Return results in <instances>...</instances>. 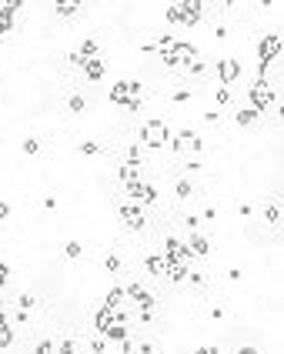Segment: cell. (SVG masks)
<instances>
[{
	"instance_id": "cell-20",
	"label": "cell",
	"mask_w": 284,
	"mask_h": 354,
	"mask_svg": "<svg viewBox=\"0 0 284 354\" xmlns=\"http://www.w3.org/2000/svg\"><path fill=\"white\" fill-rule=\"evenodd\" d=\"M84 254V247H81V241H67L64 244V258H70V261H77Z\"/></svg>"
},
{
	"instance_id": "cell-32",
	"label": "cell",
	"mask_w": 284,
	"mask_h": 354,
	"mask_svg": "<svg viewBox=\"0 0 284 354\" xmlns=\"http://www.w3.org/2000/svg\"><path fill=\"white\" fill-rule=\"evenodd\" d=\"M57 351H60V354H74V351H77V341L64 338V341H60V344H57Z\"/></svg>"
},
{
	"instance_id": "cell-51",
	"label": "cell",
	"mask_w": 284,
	"mask_h": 354,
	"mask_svg": "<svg viewBox=\"0 0 284 354\" xmlns=\"http://www.w3.org/2000/svg\"><path fill=\"white\" fill-rule=\"evenodd\" d=\"M0 317H10V314H7V307H4V301H0Z\"/></svg>"
},
{
	"instance_id": "cell-4",
	"label": "cell",
	"mask_w": 284,
	"mask_h": 354,
	"mask_svg": "<svg viewBox=\"0 0 284 354\" xmlns=\"http://www.w3.org/2000/svg\"><path fill=\"white\" fill-rule=\"evenodd\" d=\"M161 57H164V64H167V67H181V64H191V60H197V50L191 47V44L178 41L170 54H161Z\"/></svg>"
},
{
	"instance_id": "cell-1",
	"label": "cell",
	"mask_w": 284,
	"mask_h": 354,
	"mask_svg": "<svg viewBox=\"0 0 284 354\" xmlns=\"http://www.w3.org/2000/svg\"><path fill=\"white\" fill-rule=\"evenodd\" d=\"M140 144L151 147V151H157V147H167V144H170V127L161 121V117H151V121H144V127H140Z\"/></svg>"
},
{
	"instance_id": "cell-29",
	"label": "cell",
	"mask_w": 284,
	"mask_h": 354,
	"mask_svg": "<svg viewBox=\"0 0 284 354\" xmlns=\"http://www.w3.org/2000/svg\"><path fill=\"white\" fill-rule=\"evenodd\" d=\"M10 344H14V331L7 324V328H0V347H10Z\"/></svg>"
},
{
	"instance_id": "cell-13",
	"label": "cell",
	"mask_w": 284,
	"mask_h": 354,
	"mask_svg": "<svg viewBox=\"0 0 284 354\" xmlns=\"http://www.w3.org/2000/svg\"><path fill=\"white\" fill-rule=\"evenodd\" d=\"M107 307H127V294H124V288H111L107 291Z\"/></svg>"
},
{
	"instance_id": "cell-17",
	"label": "cell",
	"mask_w": 284,
	"mask_h": 354,
	"mask_svg": "<svg viewBox=\"0 0 284 354\" xmlns=\"http://www.w3.org/2000/svg\"><path fill=\"white\" fill-rule=\"evenodd\" d=\"M107 97H111V104H127V84H114Z\"/></svg>"
},
{
	"instance_id": "cell-35",
	"label": "cell",
	"mask_w": 284,
	"mask_h": 354,
	"mask_svg": "<svg viewBox=\"0 0 284 354\" xmlns=\"http://www.w3.org/2000/svg\"><path fill=\"white\" fill-rule=\"evenodd\" d=\"M54 351H57V344H54V341H41L33 354H54Z\"/></svg>"
},
{
	"instance_id": "cell-21",
	"label": "cell",
	"mask_w": 284,
	"mask_h": 354,
	"mask_svg": "<svg viewBox=\"0 0 284 354\" xmlns=\"http://www.w3.org/2000/svg\"><path fill=\"white\" fill-rule=\"evenodd\" d=\"M20 151H24L27 157H33V154H41V140H37V137H27L24 144H20Z\"/></svg>"
},
{
	"instance_id": "cell-49",
	"label": "cell",
	"mask_w": 284,
	"mask_h": 354,
	"mask_svg": "<svg viewBox=\"0 0 284 354\" xmlns=\"http://www.w3.org/2000/svg\"><path fill=\"white\" fill-rule=\"evenodd\" d=\"M194 354H221V351H218V347H197Z\"/></svg>"
},
{
	"instance_id": "cell-31",
	"label": "cell",
	"mask_w": 284,
	"mask_h": 354,
	"mask_svg": "<svg viewBox=\"0 0 284 354\" xmlns=\"http://www.w3.org/2000/svg\"><path fill=\"white\" fill-rule=\"evenodd\" d=\"M174 191H178V197H191V194H194V187H191V181H178V187H174Z\"/></svg>"
},
{
	"instance_id": "cell-30",
	"label": "cell",
	"mask_w": 284,
	"mask_h": 354,
	"mask_svg": "<svg viewBox=\"0 0 284 354\" xmlns=\"http://www.w3.org/2000/svg\"><path fill=\"white\" fill-rule=\"evenodd\" d=\"M167 24H181V4H170L167 7Z\"/></svg>"
},
{
	"instance_id": "cell-44",
	"label": "cell",
	"mask_w": 284,
	"mask_h": 354,
	"mask_svg": "<svg viewBox=\"0 0 284 354\" xmlns=\"http://www.w3.org/2000/svg\"><path fill=\"white\" fill-rule=\"evenodd\" d=\"M204 121H207V124H218L221 114H218V111H207V114H204Z\"/></svg>"
},
{
	"instance_id": "cell-6",
	"label": "cell",
	"mask_w": 284,
	"mask_h": 354,
	"mask_svg": "<svg viewBox=\"0 0 284 354\" xmlns=\"http://www.w3.org/2000/svg\"><path fill=\"white\" fill-rule=\"evenodd\" d=\"M170 147H174L178 154H181V151H194V154H201L204 144H201V137H197L194 130H181V134L174 137V144H170Z\"/></svg>"
},
{
	"instance_id": "cell-38",
	"label": "cell",
	"mask_w": 284,
	"mask_h": 354,
	"mask_svg": "<svg viewBox=\"0 0 284 354\" xmlns=\"http://www.w3.org/2000/svg\"><path fill=\"white\" fill-rule=\"evenodd\" d=\"M67 60H70V64H74V67H84V64H87V60H84V57H81V54H77V50H74V54H70V57H67Z\"/></svg>"
},
{
	"instance_id": "cell-34",
	"label": "cell",
	"mask_w": 284,
	"mask_h": 354,
	"mask_svg": "<svg viewBox=\"0 0 284 354\" xmlns=\"http://www.w3.org/2000/svg\"><path fill=\"white\" fill-rule=\"evenodd\" d=\"M170 100H174V104H187V100H191V90H174Z\"/></svg>"
},
{
	"instance_id": "cell-33",
	"label": "cell",
	"mask_w": 284,
	"mask_h": 354,
	"mask_svg": "<svg viewBox=\"0 0 284 354\" xmlns=\"http://www.w3.org/2000/svg\"><path fill=\"white\" fill-rule=\"evenodd\" d=\"M144 94V84L140 81H127V97H140Z\"/></svg>"
},
{
	"instance_id": "cell-45",
	"label": "cell",
	"mask_w": 284,
	"mask_h": 354,
	"mask_svg": "<svg viewBox=\"0 0 284 354\" xmlns=\"http://www.w3.org/2000/svg\"><path fill=\"white\" fill-rule=\"evenodd\" d=\"M187 70H191V74H201L204 64H201V60H191V64H187Z\"/></svg>"
},
{
	"instance_id": "cell-8",
	"label": "cell",
	"mask_w": 284,
	"mask_h": 354,
	"mask_svg": "<svg viewBox=\"0 0 284 354\" xmlns=\"http://www.w3.org/2000/svg\"><path fill=\"white\" fill-rule=\"evenodd\" d=\"M117 181H121L124 187H130V184H144V167H134V164H121V167H117Z\"/></svg>"
},
{
	"instance_id": "cell-24",
	"label": "cell",
	"mask_w": 284,
	"mask_h": 354,
	"mask_svg": "<svg viewBox=\"0 0 284 354\" xmlns=\"http://www.w3.org/2000/svg\"><path fill=\"white\" fill-rule=\"evenodd\" d=\"M264 221H268V224H277V221H281V207H277V204H268V207H264Z\"/></svg>"
},
{
	"instance_id": "cell-14",
	"label": "cell",
	"mask_w": 284,
	"mask_h": 354,
	"mask_svg": "<svg viewBox=\"0 0 284 354\" xmlns=\"http://www.w3.org/2000/svg\"><path fill=\"white\" fill-rule=\"evenodd\" d=\"M54 10H57L60 17H70V14H77V10H81V0H57Z\"/></svg>"
},
{
	"instance_id": "cell-43",
	"label": "cell",
	"mask_w": 284,
	"mask_h": 354,
	"mask_svg": "<svg viewBox=\"0 0 284 354\" xmlns=\"http://www.w3.org/2000/svg\"><path fill=\"white\" fill-rule=\"evenodd\" d=\"M7 218H10V204L0 201V221H7Z\"/></svg>"
},
{
	"instance_id": "cell-48",
	"label": "cell",
	"mask_w": 284,
	"mask_h": 354,
	"mask_svg": "<svg viewBox=\"0 0 284 354\" xmlns=\"http://www.w3.org/2000/svg\"><path fill=\"white\" fill-rule=\"evenodd\" d=\"M184 170H191V174H194V170H201V161H187Z\"/></svg>"
},
{
	"instance_id": "cell-5",
	"label": "cell",
	"mask_w": 284,
	"mask_h": 354,
	"mask_svg": "<svg viewBox=\"0 0 284 354\" xmlns=\"http://www.w3.org/2000/svg\"><path fill=\"white\" fill-rule=\"evenodd\" d=\"M281 37L277 33H268V37H261V64H274L277 57H281Z\"/></svg>"
},
{
	"instance_id": "cell-39",
	"label": "cell",
	"mask_w": 284,
	"mask_h": 354,
	"mask_svg": "<svg viewBox=\"0 0 284 354\" xmlns=\"http://www.w3.org/2000/svg\"><path fill=\"white\" fill-rule=\"evenodd\" d=\"M187 281L194 284V288H204V274H187Z\"/></svg>"
},
{
	"instance_id": "cell-41",
	"label": "cell",
	"mask_w": 284,
	"mask_h": 354,
	"mask_svg": "<svg viewBox=\"0 0 284 354\" xmlns=\"http://www.w3.org/2000/svg\"><path fill=\"white\" fill-rule=\"evenodd\" d=\"M137 354H154V344H147V341H140V344H137Z\"/></svg>"
},
{
	"instance_id": "cell-23",
	"label": "cell",
	"mask_w": 284,
	"mask_h": 354,
	"mask_svg": "<svg viewBox=\"0 0 284 354\" xmlns=\"http://www.w3.org/2000/svg\"><path fill=\"white\" fill-rule=\"evenodd\" d=\"M33 307H37L33 294H20V298H17V311H33Z\"/></svg>"
},
{
	"instance_id": "cell-9",
	"label": "cell",
	"mask_w": 284,
	"mask_h": 354,
	"mask_svg": "<svg viewBox=\"0 0 284 354\" xmlns=\"http://www.w3.org/2000/svg\"><path fill=\"white\" fill-rule=\"evenodd\" d=\"M218 77H221V84H231V81H237V77H241V64H237V60H221L218 64Z\"/></svg>"
},
{
	"instance_id": "cell-47",
	"label": "cell",
	"mask_w": 284,
	"mask_h": 354,
	"mask_svg": "<svg viewBox=\"0 0 284 354\" xmlns=\"http://www.w3.org/2000/svg\"><path fill=\"white\" fill-rule=\"evenodd\" d=\"M184 224H187V227H191V231H197V224H201V221H197V218H194V214H191V218H184Z\"/></svg>"
},
{
	"instance_id": "cell-18",
	"label": "cell",
	"mask_w": 284,
	"mask_h": 354,
	"mask_svg": "<svg viewBox=\"0 0 284 354\" xmlns=\"http://www.w3.org/2000/svg\"><path fill=\"white\" fill-rule=\"evenodd\" d=\"M124 157H127L124 164H134V167H140V157H144V154H140V144H130L127 151H124Z\"/></svg>"
},
{
	"instance_id": "cell-25",
	"label": "cell",
	"mask_w": 284,
	"mask_h": 354,
	"mask_svg": "<svg viewBox=\"0 0 284 354\" xmlns=\"http://www.w3.org/2000/svg\"><path fill=\"white\" fill-rule=\"evenodd\" d=\"M137 304H140V311H154V294H151V291H144V294L137 298Z\"/></svg>"
},
{
	"instance_id": "cell-2",
	"label": "cell",
	"mask_w": 284,
	"mask_h": 354,
	"mask_svg": "<svg viewBox=\"0 0 284 354\" xmlns=\"http://www.w3.org/2000/svg\"><path fill=\"white\" fill-rule=\"evenodd\" d=\"M274 100H281V97H277V90L271 87L268 81H258L251 90H247V104H251L254 111H268Z\"/></svg>"
},
{
	"instance_id": "cell-37",
	"label": "cell",
	"mask_w": 284,
	"mask_h": 354,
	"mask_svg": "<svg viewBox=\"0 0 284 354\" xmlns=\"http://www.w3.org/2000/svg\"><path fill=\"white\" fill-rule=\"evenodd\" d=\"M124 107H127L130 114H137L140 111V97H127V104H124Z\"/></svg>"
},
{
	"instance_id": "cell-11",
	"label": "cell",
	"mask_w": 284,
	"mask_h": 354,
	"mask_svg": "<svg viewBox=\"0 0 284 354\" xmlns=\"http://www.w3.org/2000/svg\"><path fill=\"white\" fill-rule=\"evenodd\" d=\"M207 251H211V241H207L204 234L194 231V234H191V241H187V254H197V258H204Z\"/></svg>"
},
{
	"instance_id": "cell-46",
	"label": "cell",
	"mask_w": 284,
	"mask_h": 354,
	"mask_svg": "<svg viewBox=\"0 0 284 354\" xmlns=\"http://www.w3.org/2000/svg\"><path fill=\"white\" fill-rule=\"evenodd\" d=\"M211 317L214 321H224V307H211Z\"/></svg>"
},
{
	"instance_id": "cell-19",
	"label": "cell",
	"mask_w": 284,
	"mask_h": 354,
	"mask_svg": "<svg viewBox=\"0 0 284 354\" xmlns=\"http://www.w3.org/2000/svg\"><path fill=\"white\" fill-rule=\"evenodd\" d=\"M157 201V187L154 184H140V204H154Z\"/></svg>"
},
{
	"instance_id": "cell-40",
	"label": "cell",
	"mask_w": 284,
	"mask_h": 354,
	"mask_svg": "<svg viewBox=\"0 0 284 354\" xmlns=\"http://www.w3.org/2000/svg\"><path fill=\"white\" fill-rule=\"evenodd\" d=\"M237 214H241V218H251V204H247V201L237 204Z\"/></svg>"
},
{
	"instance_id": "cell-50",
	"label": "cell",
	"mask_w": 284,
	"mask_h": 354,
	"mask_svg": "<svg viewBox=\"0 0 284 354\" xmlns=\"http://www.w3.org/2000/svg\"><path fill=\"white\" fill-rule=\"evenodd\" d=\"M234 354H261V351H258V347H237Z\"/></svg>"
},
{
	"instance_id": "cell-42",
	"label": "cell",
	"mask_w": 284,
	"mask_h": 354,
	"mask_svg": "<svg viewBox=\"0 0 284 354\" xmlns=\"http://www.w3.org/2000/svg\"><path fill=\"white\" fill-rule=\"evenodd\" d=\"M7 277H10V267H7V264H0V288L7 284Z\"/></svg>"
},
{
	"instance_id": "cell-22",
	"label": "cell",
	"mask_w": 284,
	"mask_h": 354,
	"mask_svg": "<svg viewBox=\"0 0 284 354\" xmlns=\"http://www.w3.org/2000/svg\"><path fill=\"white\" fill-rule=\"evenodd\" d=\"M84 107H87V100H84L81 94H74L70 100H67V111H70V114H84Z\"/></svg>"
},
{
	"instance_id": "cell-28",
	"label": "cell",
	"mask_w": 284,
	"mask_h": 354,
	"mask_svg": "<svg viewBox=\"0 0 284 354\" xmlns=\"http://www.w3.org/2000/svg\"><path fill=\"white\" fill-rule=\"evenodd\" d=\"M81 154H84V157H94V154H100V144H94V140H84V144H81Z\"/></svg>"
},
{
	"instance_id": "cell-16",
	"label": "cell",
	"mask_w": 284,
	"mask_h": 354,
	"mask_svg": "<svg viewBox=\"0 0 284 354\" xmlns=\"http://www.w3.org/2000/svg\"><path fill=\"white\" fill-rule=\"evenodd\" d=\"M77 54H81L84 60H97V41H94V37H87V41L81 44V50H77Z\"/></svg>"
},
{
	"instance_id": "cell-3",
	"label": "cell",
	"mask_w": 284,
	"mask_h": 354,
	"mask_svg": "<svg viewBox=\"0 0 284 354\" xmlns=\"http://www.w3.org/2000/svg\"><path fill=\"white\" fill-rule=\"evenodd\" d=\"M117 218H121L127 227H144L147 224L144 221V204H137V201H121L117 204Z\"/></svg>"
},
{
	"instance_id": "cell-36",
	"label": "cell",
	"mask_w": 284,
	"mask_h": 354,
	"mask_svg": "<svg viewBox=\"0 0 284 354\" xmlns=\"http://www.w3.org/2000/svg\"><path fill=\"white\" fill-rule=\"evenodd\" d=\"M214 100H218V104H231V90H227V87H221L218 94H214Z\"/></svg>"
},
{
	"instance_id": "cell-10",
	"label": "cell",
	"mask_w": 284,
	"mask_h": 354,
	"mask_svg": "<svg viewBox=\"0 0 284 354\" xmlns=\"http://www.w3.org/2000/svg\"><path fill=\"white\" fill-rule=\"evenodd\" d=\"M167 261L170 258H164V254H151V258L144 261V267L154 274V277H167Z\"/></svg>"
},
{
	"instance_id": "cell-7",
	"label": "cell",
	"mask_w": 284,
	"mask_h": 354,
	"mask_svg": "<svg viewBox=\"0 0 284 354\" xmlns=\"http://www.w3.org/2000/svg\"><path fill=\"white\" fill-rule=\"evenodd\" d=\"M201 17H204V4L201 0H187V4H181V24L194 27Z\"/></svg>"
},
{
	"instance_id": "cell-27",
	"label": "cell",
	"mask_w": 284,
	"mask_h": 354,
	"mask_svg": "<svg viewBox=\"0 0 284 354\" xmlns=\"http://www.w3.org/2000/svg\"><path fill=\"white\" fill-rule=\"evenodd\" d=\"M90 351H94V354H104L107 351V341L100 338V334H94V338H90Z\"/></svg>"
},
{
	"instance_id": "cell-12",
	"label": "cell",
	"mask_w": 284,
	"mask_h": 354,
	"mask_svg": "<svg viewBox=\"0 0 284 354\" xmlns=\"http://www.w3.org/2000/svg\"><path fill=\"white\" fill-rule=\"evenodd\" d=\"M258 117H261V111H254V107H251V104H247V107H241V111H237V114H234V121H237V124H241V127H251V124H254V121H258Z\"/></svg>"
},
{
	"instance_id": "cell-26",
	"label": "cell",
	"mask_w": 284,
	"mask_h": 354,
	"mask_svg": "<svg viewBox=\"0 0 284 354\" xmlns=\"http://www.w3.org/2000/svg\"><path fill=\"white\" fill-rule=\"evenodd\" d=\"M104 267L111 274H117V271H121V258H117V254H107V258H104Z\"/></svg>"
},
{
	"instance_id": "cell-15",
	"label": "cell",
	"mask_w": 284,
	"mask_h": 354,
	"mask_svg": "<svg viewBox=\"0 0 284 354\" xmlns=\"http://www.w3.org/2000/svg\"><path fill=\"white\" fill-rule=\"evenodd\" d=\"M81 70L87 74V81H100V77H104V64H100V60H87Z\"/></svg>"
}]
</instances>
